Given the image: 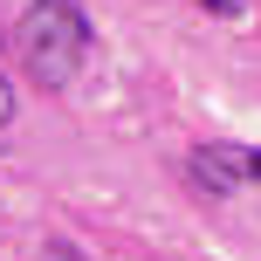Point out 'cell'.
<instances>
[{
    "label": "cell",
    "instance_id": "obj_1",
    "mask_svg": "<svg viewBox=\"0 0 261 261\" xmlns=\"http://www.w3.org/2000/svg\"><path fill=\"white\" fill-rule=\"evenodd\" d=\"M14 48H21L28 83L69 90V83L83 76V62H90L96 35H90V14H83L76 0H28L21 28H14Z\"/></svg>",
    "mask_w": 261,
    "mask_h": 261
},
{
    "label": "cell",
    "instance_id": "obj_2",
    "mask_svg": "<svg viewBox=\"0 0 261 261\" xmlns=\"http://www.w3.org/2000/svg\"><path fill=\"white\" fill-rule=\"evenodd\" d=\"M186 172H193V186H199V193L227 199V193H241V186L254 179V151H248V144H199Z\"/></svg>",
    "mask_w": 261,
    "mask_h": 261
},
{
    "label": "cell",
    "instance_id": "obj_3",
    "mask_svg": "<svg viewBox=\"0 0 261 261\" xmlns=\"http://www.w3.org/2000/svg\"><path fill=\"white\" fill-rule=\"evenodd\" d=\"M41 254H48V261H83L76 248H69V241H48V248H41Z\"/></svg>",
    "mask_w": 261,
    "mask_h": 261
},
{
    "label": "cell",
    "instance_id": "obj_4",
    "mask_svg": "<svg viewBox=\"0 0 261 261\" xmlns=\"http://www.w3.org/2000/svg\"><path fill=\"white\" fill-rule=\"evenodd\" d=\"M199 7H206V14H241L248 0H199Z\"/></svg>",
    "mask_w": 261,
    "mask_h": 261
},
{
    "label": "cell",
    "instance_id": "obj_5",
    "mask_svg": "<svg viewBox=\"0 0 261 261\" xmlns=\"http://www.w3.org/2000/svg\"><path fill=\"white\" fill-rule=\"evenodd\" d=\"M14 117V96H7V83H0V124H7Z\"/></svg>",
    "mask_w": 261,
    "mask_h": 261
}]
</instances>
